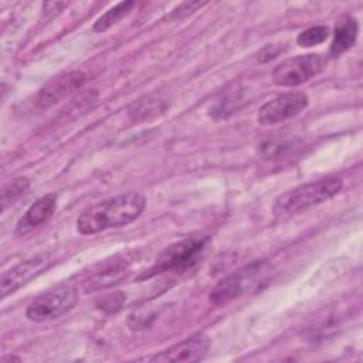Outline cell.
<instances>
[{"instance_id":"1","label":"cell","mask_w":363,"mask_h":363,"mask_svg":"<svg viewBox=\"0 0 363 363\" xmlns=\"http://www.w3.org/2000/svg\"><path fill=\"white\" fill-rule=\"evenodd\" d=\"M145 204V197L135 191L111 197L86 208L77 220V230L88 235L129 224L142 214Z\"/></svg>"},{"instance_id":"2","label":"cell","mask_w":363,"mask_h":363,"mask_svg":"<svg viewBox=\"0 0 363 363\" xmlns=\"http://www.w3.org/2000/svg\"><path fill=\"white\" fill-rule=\"evenodd\" d=\"M342 187L343 183L337 177L319 179L281 194L275 200L272 210L281 217L294 216L332 199L342 190Z\"/></svg>"},{"instance_id":"3","label":"cell","mask_w":363,"mask_h":363,"mask_svg":"<svg viewBox=\"0 0 363 363\" xmlns=\"http://www.w3.org/2000/svg\"><path fill=\"white\" fill-rule=\"evenodd\" d=\"M78 299L75 285L62 282L34 298L27 306L26 316L34 322L57 319L71 311Z\"/></svg>"},{"instance_id":"4","label":"cell","mask_w":363,"mask_h":363,"mask_svg":"<svg viewBox=\"0 0 363 363\" xmlns=\"http://www.w3.org/2000/svg\"><path fill=\"white\" fill-rule=\"evenodd\" d=\"M206 240L203 238H184L166 247L156 258L153 267L145 275V278L176 269H186L193 265L203 251Z\"/></svg>"},{"instance_id":"5","label":"cell","mask_w":363,"mask_h":363,"mask_svg":"<svg viewBox=\"0 0 363 363\" xmlns=\"http://www.w3.org/2000/svg\"><path fill=\"white\" fill-rule=\"evenodd\" d=\"M325 61L318 54L298 55L282 61L272 71V81L279 86H298L316 77L323 69Z\"/></svg>"},{"instance_id":"6","label":"cell","mask_w":363,"mask_h":363,"mask_svg":"<svg viewBox=\"0 0 363 363\" xmlns=\"http://www.w3.org/2000/svg\"><path fill=\"white\" fill-rule=\"evenodd\" d=\"M132 262L133 258L130 254H116L98 262L91 268V272L84 277L82 285L85 291H99L116 285L128 275Z\"/></svg>"},{"instance_id":"7","label":"cell","mask_w":363,"mask_h":363,"mask_svg":"<svg viewBox=\"0 0 363 363\" xmlns=\"http://www.w3.org/2000/svg\"><path fill=\"white\" fill-rule=\"evenodd\" d=\"M262 271H264L262 264L257 262L241 271H237L231 275L224 277L210 291V295H208L210 303L220 306L238 298L240 295L244 294V291H247L248 286L254 285L252 282H255V278L261 275Z\"/></svg>"},{"instance_id":"8","label":"cell","mask_w":363,"mask_h":363,"mask_svg":"<svg viewBox=\"0 0 363 363\" xmlns=\"http://www.w3.org/2000/svg\"><path fill=\"white\" fill-rule=\"evenodd\" d=\"M308 105V96L303 92H286L267 101L257 113L261 125H275L296 116Z\"/></svg>"},{"instance_id":"9","label":"cell","mask_w":363,"mask_h":363,"mask_svg":"<svg viewBox=\"0 0 363 363\" xmlns=\"http://www.w3.org/2000/svg\"><path fill=\"white\" fill-rule=\"evenodd\" d=\"M84 82H85L84 72L72 71V72L61 74L50 79L38 91L34 99V105L41 111L48 109L55 104H58L60 101H62L64 98H67L68 95H71L72 92H75L77 89H79L84 85Z\"/></svg>"},{"instance_id":"10","label":"cell","mask_w":363,"mask_h":363,"mask_svg":"<svg viewBox=\"0 0 363 363\" xmlns=\"http://www.w3.org/2000/svg\"><path fill=\"white\" fill-rule=\"evenodd\" d=\"M51 264L50 255L41 254L35 255L30 259H26L9 271L3 272L0 279V289H1V298H6L7 295L16 292L18 288L24 286L27 282H30L34 277L41 274L48 265Z\"/></svg>"},{"instance_id":"11","label":"cell","mask_w":363,"mask_h":363,"mask_svg":"<svg viewBox=\"0 0 363 363\" xmlns=\"http://www.w3.org/2000/svg\"><path fill=\"white\" fill-rule=\"evenodd\" d=\"M210 350V339L203 335H194L155 356L149 357L150 362H199Z\"/></svg>"},{"instance_id":"12","label":"cell","mask_w":363,"mask_h":363,"mask_svg":"<svg viewBox=\"0 0 363 363\" xmlns=\"http://www.w3.org/2000/svg\"><path fill=\"white\" fill-rule=\"evenodd\" d=\"M55 203H57L55 194H47L38 199L18 220L16 225V234L21 237L27 235L28 233L35 230L38 225L45 223L54 213Z\"/></svg>"},{"instance_id":"13","label":"cell","mask_w":363,"mask_h":363,"mask_svg":"<svg viewBox=\"0 0 363 363\" xmlns=\"http://www.w3.org/2000/svg\"><path fill=\"white\" fill-rule=\"evenodd\" d=\"M357 21L350 16H343L336 21L333 40L330 44V57H337L353 47L357 38Z\"/></svg>"},{"instance_id":"14","label":"cell","mask_w":363,"mask_h":363,"mask_svg":"<svg viewBox=\"0 0 363 363\" xmlns=\"http://www.w3.org/2000/svg\"><path fill=\"white\" fill-rule=\"evenodd\" d=\"M294 147H295L294 140L274 136L259 142L257 150H258V155L265 160H272V159H279L286 156L289 152L294 150Z\"/></svg>"},{"instance_id":"15","label":"cell","mask_w":363,"mask_h":363,"mask_svg":"<svg viewBox=\"0 0 363 363\" xmlns=\"http://www.w3.org/2000/svg\"><path fill=\"white\" fill-rule=\"evenodd\" d=\"M30 182L26 177H16L6 183L1 187V194H0V201H1V210L4 211L7 207L13 206L28 189Z\"/></svg>"},{"instance_id":"16","label":"cell","mask_w":363,"mask_h":363,"mask_svg":"<svg viewBox=\"0 0 363 363\" xmlns=\"http://www.w3.org/2000/svg\"><path fill=\"white\" fill-rule=\"evenodd\" d=\"M164 109H166V105L163 104V101L149 96V98L135 102L129 109V115L133 119L140 121V119H147V118L156 116L157 113L160 115Z\"/></svg>"},{"instance_id":"17","label":"cell","mask_w":363,"mask_h":363,"mask_svg":"<svg viewBox=\"0 0 363 363\" xmlns=\"http://www.w3.org/2000/svg\"><path fill=\"white\" fill-rule=\"evenodd\" d=\"M135 6L133 1H122L118 3L116 6H113L112 9H109L105 14H102L94 24V31L96 33H102L106 31L109 27H112L113 24H116L132 7Z\"/></svg>"},{"instance_id":"18","label":"cell","mask_w":363,"mask_h":363,"mask_svg":"<svg viewBox=\"0 0 363 363\" xmlns=\"http://www.w3.org/2000/svg\"><path fill=\"white\" fill-rule=\"evenodd\" d=\"M329 35V28L326 26H315L303 30L298 38L296 43L301 47H313L316 44L323 43Z\"/></svg>"},{"instance_id":"19","label":"cell","mask_w":363,"mask_h":363,"mask_svg":"<svg viewBox=\"0 0 363 363\" xmlns=\"http://www.w3.org/2000/svg\"><path fill=\"white\" fill-rule=\"evenodd\" d=\"M123 302V295L121 292H116V294H111L108 296H105L101 302V306L104 309H109V311H116L118 308H121Z\"/></svg>"}]
</instances>
